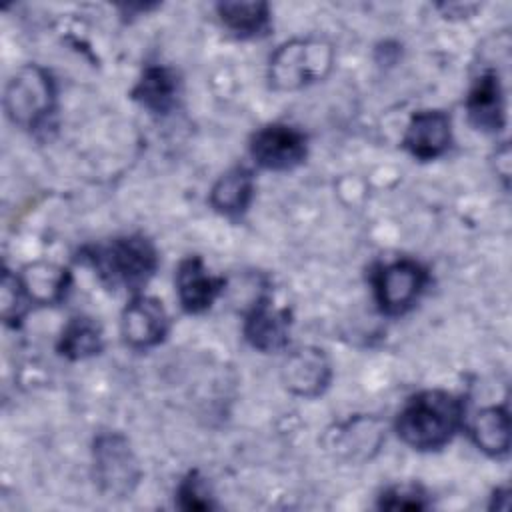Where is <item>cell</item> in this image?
I'll list each match as a JSON object with an SVG mask.
<instances>
[{
    "mask_svg": "<svg viewBox=\"0 0 512 512\" xmlns=\"http://www.w3.org/2000/svg\"><path fill=\"white\" fill-rule=\"evenodd\" d=\"M224 284L226 280L222 276H212L198 256L184 258L176 272L178 300L190 314L208 310L222 292Z\"/></svg>",
    "mask_w": 512,
    "mask_h": 512,
    "instance_id": "obj_11",
    "label": "cell"
},
{
    "mask_svg": "<svg viewBox=\"0 0 512 512\" xmlns=\"http://www.w3.org/2000/svg\"><path fill=\"white\" fill-rule=\"evenodd\" d=\"M470 122L484 132H498L504 128V96L498 74L488 70L480 74L466 98Z\"/></svg>",
    "mask_w": 512,
    "mask_h": 512,
    "instance_id": "obj_13",
    "label": "cell"
},
{
    "mask_svg": "<svg viewBox=\"0 0 512 512\" xmlns=\"http://www.w3.org/2000/svg\"><path fill=\"white\" fill-rule=\"evenodd\" d=\"M378 506L386 510H422L428 506V502L420 486L404 484V486H394L386 490L380 496Z\"/></svg>",
    "mask_w": 512,
    "mask_h": 512,
    "instance_id": "obj_22",
    "label": "cell"
},
{
    "mask_svg": "<svg viewBox=\"0 0 512 512\" xmlns=\"http://www.w3.org/2000/svg\"><path fill=\"white\" fill-rule=\"evenodd\" d=\"M464 404L444 390L414 394L398 414L396 432L414 450H438L462 426Z\"/></svg>",
    "mask_w": 512,
    "mask_h": 512,
    "instance_id": "obj_1",
    "label": "cell"
},
{
    "mask_svg": "<svg viewBox=\"0 0 512 512\" xmlns=\"http://www.w3.org/2000/svg\"><path fill=\"white\" fill-rule=\"evenodd\" d=\"M334 64V50L320 38H294L270 58L268 78L276 90H300L322 80Z\"/></svg>",
    "mask_w": 512,
    "mask_h": 512,
    "instance_id": "obj_3",
    "label": "cell"
},
{
    "mask_svg": "<svg viewBox=\"0 0 512 512\" xmlns=\"http://www.w3.org/2000/svg\"><path fill=\"white\" fill-rule=\"evenodd\" d=\"M452 140L450 118L442 110L416 112L404 132L402 146L418 160L442 156Z\"/></svg>",
    "mask_w": 512,
    "mask_h": 512,
    "instance_id": "obj_10",
    "label": "cell"
},
{
    "mask_svg": "<svg viewBox=\"0 0 512 512\" xmlns=\"http://www.w3.org/2000/svg\"><path fill=\"white\" fill-rule=\"evenodd\" d=\"M82 260L90 264L98 278L110 288L140 290L158 266L154 244L144 236H120L104 244L86 246Z\"/></svg>",
    "mask_w": 512,
    "mask_h": 512,
    "instance_id": "obj_2",
    "label": "cell"
},
{
    "mask_svg": "<svg viewBox=\"0 0 512 512\" xmlns=\"http://www.w3.org/2000/svg\"><path fill=\"white\" fill-rule=\"evenodd\" d=\"M170 328V318L160 300L152 296H134L122 312L120 330L132 348L146 350L160 344Z\"/></svg>",
    "mask_w": 512,
    "mask_h": 512,
    "instance_id": "obj_8",
    "label": "cell"
},
{
    "mask_svg": "<svg viewBox=\"0 0 512 512\" xmlns=\"http://www.w3.org/2000/svg\"><path fill=\"white\" fill-rule=\"evenodd\" d=\"M28 300L40 304H54L64 298V292L70 282L68 270H62L54 264L30 266L20 278Z\"/></svg>",
    "mask_w": 512,
    "mask_h": 512,
    "instance_id": "obj_19",
    "label": "cell"
},
{
    "mask_svg": "<svg viewBox=\"0 0 512 512\" xmlns=\"http://www.w3.org/2000/svg\"><path fill=\"white\" fill-rule=\"evenodd\" d=\"M178 502L184 510H210L214 508V502L210 498V490L206 486V480L194 470L184 476V480L178 486Z\"/></svg>",
    "mask_w": 512,
    "mask_h": 512,
    "instance_id": "obj_21",
    "label": "cell"
},
{
    "mask_svg": "<svg viewBox=\"0 0 512 512\" xmlns=\"http://www.w3.org/2000/svg\"><path fill=\"white\" fill-rule=\"evenodd\" d=\"M54 102L52 76L36 64L20 68L10 78L4 94L8 118L22 128H38L52 114Z\"/></svg>",
    "mask_w": 512,
    "mask_h": 512,
    "instance_id": "obj_4",
    "label": "cell"
},
{
    "mask_svg": "<svg viewBox=\"0 0 512 512\" xmlns=\"http://www.w3.org/2000/svg\"><path fill=\"white\" fill-rule=\"evenodd\" d=\"M180 92L178 76L168 66H148L132 90V98L156 114H168Z\"/></svg>",
    "mask_w": 512,
    "mask_h": 512,
    "instance_id": "obj_15",
    "label": "cell"
},
{
    "mask_svg": "<svg viewBox=\"0 0 512 512\" xmlns=\"http://www.w3.org/2000/svg\"><path fill=\"white\" fill-rule=\"evenodd\" d=\"M428 284V272L416 260H396L380 266L374 274L376 302L390 316L410 310Z\"/></svg>",
    "mask_w": 512,
    "mask_h": 512,
    "instance_id": "obj_6",
    "label": "cell"
},
{
    "mask_svg": "<svg viewBox=\"0 0 512 512\" xmlns=\"http://www.w3.org/2000/svg\"><path fill=\"white\" fill-rule=\"evenodd\" d=\"M254 196V176L248 168L236 166L224 172L210 190V206L224 216H240Z\"/></svg>",
    "mask_w": 512,
    "mask_h": 512,
    "instance_id": "obj_14",
    "label": "cell"
},
{
    "mask_svg": "<svg viewBox=\"0 0 512 512\" xmlns=\"http://www.w3.org/2000/svg\"><path fill=\"white\" fill-rule=\"evenodd\" d=\"M94 478L108 498H126L140 480L138 460L122 434L108 432L94 440Z\"/></svg>",
    "mask_w": 512,
    "mask_h": 512,
    "instance_id": "obj_5",
    "label": "cell"
},
{
    "mask_svg": "<svg viewBox=\"0 0 512 512\" xmlns=\"http://www.w3.org/2000/svg\"><path fill=\"white\" fill-rule=\"evenodd\" d=\"M250 154L266 170H292L306 158V136L288 124H268L252 136Z\"/></svg>",
    "mask_w": 512,
    "mask_h": 512,
    "instance_id": "obj_7",
    "label": "cell"
},
{
    "mask_svg": "<svg viewBox=\"0 0 512 512\" xmlns=\"http://www.w3.org/2000/svg\"><path fill=\"white\" fill-rule=\"evenodd\" d=\"M280 376L288 392L304 398H314L328 388L332 368L328 356L320 348L304 346L284 360Z\"/></svg>",
    "mask_w": 512,
    "mask_h": 512,
    "instance_id": "obj_9",
    "label": "cell"
},
{
    "mask_svg": "<svg viewBox=\"0 0 512 512\" xmlns=\"http://www.w3.org/2000/svg\"><path fill=\"white\" fill-rule=\"evenodd\" d=\"M290 330V312L288 308H272L266 296L258 298L244 320V336L246 340L262 350L274 352L286 346Z\"/></svg>",
    "mask_w": 512,
    "mask_h": 512,
    "instance_id": "obj_12",
    "label": "cell"
},
{
    "mask_svg": "<svg viewBox=\"0 0 512 512\" xmlns=\"http://www.w3.org/2000/svg\"><path fill=\"white\" fill-rule=\"evenodd\" d=\"M102 346H104L102 328L90 316L70 318V322L64 326L58 340V352L70 360L90 358L98 354Z\"/></svg>",
    "mask_w": 512,
    "mask_h": 512,
    "instance_id": "obj_18",
    "label": "cell"
},
{
    "mask_svg": "<svg viewBox=\"0 0 512 512\" xmlns=\"http://www.w3.org/2000/svg\"><path fill=\"white\" fill-rule=\"evenodd\" d=\"M470 436L482 452L490 456H504L510 448L508 410L504 406H490L480 410L470 422Z\"/></svg>",
    "mask_w": 512,
    "mask_h": 512,
    "instance_id": "obj_16",
    "label": "cell"
},
{
    "mask_svg": "<svg viewBox=\"0 0 512 512\" xmlns=\"http://www.w3.org/2000/svg\"><path fill=\"white\" fill-rule=\"evenodd\" d=\"M222 24L240 38H256L270 28V8L266 2H220L216 6Z\"/></svg>",
    "mask_w": 512,
    "mask_h": 512,
    "instance_id": "obj_17",
    "label": "cell"
},
{
    "mask_svg": "<svg viewBox=\"0 0 512 512\" xmlns=\"http://www.w3.org/2000/svg\"><path fill=\"white\" fill-rule=\"evenodd\" d=\"M28 296L24 292V286L16 274H10L4 270L2 274V318L10 322H18L26 310H28Z\"/></svg>",
    "mask_w": 512,
    "mask_h": 512,
    "instance_id": "obj_20",
    "label": "cell"
}]
</instances>
